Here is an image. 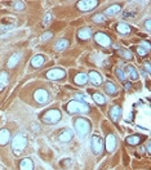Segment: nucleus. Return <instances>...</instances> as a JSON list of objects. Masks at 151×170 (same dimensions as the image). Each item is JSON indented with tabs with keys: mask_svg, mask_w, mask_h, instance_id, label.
<instances>
[{
	"mask_svg": "<svg viewBox=\"0 0 151 170\" xmlns=\"http://www.w3.org/2000/svg\"><path fill=\"white\" fill-rule=\"evenodd\" d=\"M90 128H92V124L89 120L85 117H78L74 121V129L76 131V134L80 139H85V137L89 134Z\"/></svg>",
	"mask_w": 151,
	"mask_h": 170,
	"instance_id": "obj_1",
	"label": "nucleus"
},
{
	"mask_svg": "<svg viewBox=\"0 0 151 170\" xmlns=\"http://www.w3.org/2000/svg\"><path fill=\"white\" fill-rule=\"evenodd\" d=\"M26 147H27V138L22 133L16 134L12 138V150L16 156H19L25 151Z\"/></svg>",
	"mask_w": 151,
	"mask_h": 170,
	"instance_id": "obj_2",
	"label": "nucleus"
},
{
	"mask_svg": "<svg viewBox=\"0 0 151 170\" xmlns=\"http://www.w3.org/2000/svg\"><path fill=\"white\" fill-rule=\"evenodd\" d=\"M66 112L68 115H75V113H88L89 112V106L84 102L80 101H70L66 105Z\"/></svg>",
	"mask_w": 151,
	"mask_h": 170,
	"instance_id": "obj_3",
	"label": "nucleus"
},
{
	"mask_svg": "<svg viewBox=\"0 0 151 170\" xmlns=\"http://www.w3.org/2000/svg\"><path fill=\"white\" fill-rule=\"evenodd\" d=\"M61 119H62V113H61L60 109H57V108L49 109V111H47V112L43 113V116H41L43 123H44V124H49V125L57 124Z\"/></svg>",
	"mask_w": 151,
	"mask_h": 170,
	"instance_id": "obj_4",
	"label": "nucleus"
},
{
	"mask_svg": "<svg viewBox=\"0 0 151 170\" xmlns=\"http://www.w3.org/2000/svg\"><path fill=\"white\" fill-rule=\"evenodd\" d=\"M65 76H66V71H65L63 68H52L45 74V78L48 80H52V81L61 80V79L65 78Z\"/></svg>",
	"mask_w": 151,
	"mask_h": 170,
	"instance_id": "obj_5",
	"label": "nucleus"
},
{
	"mask_svg": "<svg viewBox=\"0 0 151 170\" xmlns=\"http://www.w3.org/2000/svg\"><path fill=\"white\" fill-rule=\"evenodd\" d=\"M90 148L94 155H100L104 151V142L98 135H93L90 139Z\"/></svg>",
	"mask_w": 151,
	"mask_h": 170,
	"instance_id": "obj_6",
	"label": "nucleus"
},
{
	"mask_svg": "<svg viewBox=\"0 0 151 170\" xmlns=\"http://www.w3.org/2000/svg\"><path fill=\"white\" fill-rule=\"evenodd\" d=\"M94 40L102 48H109V47H111V43H112L111 37L107 34H105V32H97L94 35Z\"/></svg>",
	"mask_w": 151,
	"mask_h": 170,
	"instance_id": "obj_7",
	"label": "nucleus"
},
{
	"mask_svg": "<svg viewBox=\"0 0 151 170\" xmlns=\"http://www.w3.org/2000/svg\"><path fill=\"white\" fill-rule=\"evenodd\" d=\"M34 99L39 103V105H47L49 101V93L45 89H37L34 93Z\"/></svg>",
	"mask_w": 151,
	"mask_h": 170,
	"instance_id": "obj_8",
	"label": "nucleus"
},
{
	"mask_svg": "<svg viewBox=\"0 0 151 170\" xmlns=\"http://www.w3.org/2000/svg\"><path fill=\"white\" fill-rule=\"evenodd\" d=\"M97 5H98L97 0H82L78 3V9L82 12H89V10L94 9Z\"/></svg>",
	"mask_w": 151,
	"mask_h": 170,
	"instance_id": "obj_9",
	"label": "nucleus"
},
{
	"mask_svg": "<svg viewBox=\"0 0 151 170\" xmlns=\"http://www.w3.org/2000/svg\"><path fill=\"white\" fill-rule=\"evenodd\" d=\"M124 74H125V76L131 81H137L138 80V72H137V70L133 64H127L125 68H124Z\"/></svg>",
	"mask_w": 151,
	"mask_h": 170,
	"instance_id": "obj_10",
	"label": "nucleus"
},
{
	"mask_svg": "<svg viewBox=\"0 0 151 170\" xmlns=\"http://www.w3.org/2000/svg\"><path fill=\"white\" fill-rule=\"evenodd\" d=\"M74 138V131L71 129H63L60 134H58V141L62 143H67Z\"/></svg>",
	"mask_w": 151,
	"mask_h": 170,
	"instance_id": "obj_11",
	"label": "nucleus"
},
{
	"mask_svg": "<svg viewBox=\"0 0 151 170\" xmlns=\"http://www.w3.org/2000/svg\"><path fill=\"white\" fill-rule=\"evenodd\" d=\"M87 76H88V80L93 85H101L102 83H104V78H102V75L98 74L97 71H90Z\"/></svg>",
	"mask_w": 151,
	"mask_h": 170,
	"instance_id": "obj_12",
	"label": "nucleus"
},
{
	"mask_svg": "<svg viewBox=\"0 0 151 170\" xmlns=\"http://www.w3.org/2000/svg\"><path fill=\"white\" fill-rule=\"evenodd\" d=\"M116 144H118V142H116L115 135L114 134H107V137H106V150L109 152L115 151Z\"/></svg>",
	"mask_w": 151,
	"mask_h": 170,
	"instance_id": "obj_13",
	"label": "nucleus"
},
{
	"mask_svg": "<svg viewBox=\"0 0 151 170\" xmlns=\"http://www.w3.org/2000/svg\"><path fill=\"white\" fill-rule=\"evenodd\" d=\"M19 170H34V161L30 157H25L19 162Z\"/></svg>",
	"mask_w": 151,
	"mask_h": 170,
	"instance_id": "obj_14",
	"label": "nucleus"
},
{
	"mask_svg": "<svg viewBox=\"0 0 151 170\" xmlns=\"http://www.w3.org/2000/svg\"><path fill=\"white\" fill-rule=\"evenodd\" d=\"M116 31L121 35H129L132 32V29L128 23H125V22H119V23L116 25Z\"/></svg>",
	"mask_w": 151,
	"mask_h": 170,
	"instance_id": "obj_15",
	"label": "nucleus"
},
{
	"mask_svg": "<svg viewBox=\"0 0 151 170\" xmlns=\"http://www.w3.org/2000/svg\"><path fill=\"white\" fill-rule=\"evenodd\" d=\"M21 57H22V54L21 53H13L8 59V68H14L19 63Z\"/></svg>",
	"mask_w": 151,
	"mask_h": 170,
	"instance_id": "obj_16",
	"label": "nucleus"
},
{
	"mask_svg": "<svg viewBox=\"0 0 151 170\" xmlns=\"http://www.w3.org/2000/svg\"><path fill=\"white\" fill-rule=\"evenodd\" d=\"M92 36V29L90 27H83L78 31V37L80 40H88Z\"/></svg>",
	"mask_w": 151,
	"mask_h": 170,
	"instance_id": "obj_17",
	"label": "nucleus"
},
{
	"mask_svg": "<svg viewBox=\"0 0 151 170\" xmlns=\"http://www.w3.org/2000/svg\"><path fill=\"white\" fill-rule=\"evenodd\" d=\"M44 62H45V57L43 56V54H36V56L31 59V66L34 68H39L44 64Z\"/></svg>",
	"mask_w": 151,
	"mask_h": 170,
	"instance_id": "obj_18",
	"label": "nucleus"
},
{
	"mask_svg": "<svg viewBox=\"0 0 151 170\" xmlns=\"http://www.w3.org/2000/svg\"><path fill=\"white\" fill-rule=\"evenodd\" d=\"M10 138V131L8 129H2L0 130V146H5L9 143Z\"/></svg>",
	"mask_w": 151,
	"mask_h": 170,
	"instance_id": "obj_19",
	"label": "nucleus"
},
{
	"mask_svg": "<svg viewBox=\"0 0 151 170\" xmlns=\"http://www.w3.org/2000/svg\"><path fill=\"white\" fill-rule=\"evenodd\" d=\"M9 83V75L7 71H0V92L4 90V88Z\"/></svg>",
	"mask_w": 151,
	"mask_h": 170,
	"instance_id": "obj_20",
	"label": "nucleus"
},
{
	"mask_svg": "<svg viewBox=\"0 0 151 170\" xmlns=\"http://www.w3.org/2000/svg\"><path fill=\"white\" fill-rule=\"evenodd\" d=\"M74 83L76 85H79V86H83V85H85L88 83V76L85 74H83V72H80L74 78Z\"/></svg>",
	"mask_w": 151,
	"mask_h": 170,
	"instance_id": "obj_21",
	"label": "nucleus"
},
{
	"mask_svg": "<svg viewBox=\"0 0 151 170\" xmlns=\"http://www.w3.org/2000/svg\"><path fill=\"white\" fill-rule=\"evenodd\" d=\"M68 47H70V41L67 39H60L54 44V49L57 52H62L65 49H67Z\"/></svg>",
	"mask_w": 151,
	"mask_h": 170,
	"instance_id": "obj_22",
	"label": "nucleus"
},
{
	"mask_svg": "<svg viewBox=\"0 0 151 170\" xmlns=\"http://www.w3.org/2000/svg\"><path fill=\"white\" fill-rule=\"evenodd\" d=\"M120 10H121V5L120 4H112L111 7L105 9V14L106 16H115V14L119 13Z\"/></svg>",
	"mask_w": 151,
	"mask_h": 170,
	"instance_id": "obj_23",
	"label": "nucleus"
},
{
	"mask_svg": "<svg viewBox=\"0 0 151 170\" xmlns=\"http://www.w3.org/2000/svg\"><path fill=\"white\" fill-rule=\"evenodd\" d=\"M92 98H93V101L98 106H105L106 105V98H105L104 94H101L100 92H94L93 94H92Z\"/></svg>",
	"mask_w": 151,
	"mask_h": 170,
	"instance_id": "obj_24",
	"label": "nucleus"
},
{
	"mask_svg": "<svg viewBox=\"0 0 151 170\" xmlns=\"http://www.w3.org/2000/svg\"><path fill=\"white\" fill-rule=\"evenodd\" d=\"M120 116H121V107L120 106H114L110 109V117L112 119V121H118Z\"/></svg>",
	"mask_w": 151,
	"mask_h": 170,
	"instance_id": "obj_25",
	"label": "nucleus"
},
{
	"mask_svg": "<svg viewBox=\"0 0 151 170\" xmlns=\"http://www.w3.org/2000/svg\"><path fill=\"white\" fill-rule=\"evenodd\" d=\"M105 92L107 93L109 95H116L118 94V88L114 83H111V81H109V83H106L105 84Z\"/></svg>",
	"mask_w": 151,
	"mask_h": 170,
	"instance_id": "obj_26",
	"label": "nucleus"
},
{
	"mask_svg": "<svg viewBox=\"0 0 151 170\" xmlns=\"http://www.w3.org/2000/svg\"><path fill=\"white\" fill-rule=\"evenodd\" d=\"M141 141H142V138L139 135H129L127 138V143L129 146H137L141 143Z\"/></svg>",
	"mask_w": 151,
	"mask_h": 170,
	"instance_id": "obj_27",
	"label": "nucleus"
},
{
	"mask_svg": "<svg viewBox=\"0 0 151 170\" xmlns=\"http://www.w3.org/2000/svg\"><path fill=\"white\" fill-rule=\"evenodd\" d=\"M118 54H120L124 59H132L133 58V53L131 50H128V49H120V50H118Z\"/></svg>",
	"mask_w": 151,
	"mask_h": 170,
	"instance_id": "obj_28",
	"label": "nucleus"
},
{
	"mask_svg": "<svg viewBox=\"0 0 151 170\" xmlns=\"http://www.w3.org/2000/svg\"><path fill=\"white\" fill-rule=\"evenodd\" d=\"M92 21H93L94 23H104V22L106 21V16L101 14V13H98V14H94L93 17H92Z\"/></svg>",
	"mask_w": 151,
	"mask_h": 170,
	"instance_id": "obj_29",
	"label": "nucleus"
},
{
	"mask_svg": "<svg viewBox=\"0 0 151 170\" xmlns=\"http://www.w3.org/2000/svg\"><path fill=\"white\" fill-rule=\"evenodd\" d=\"M115 74H116V78L119 79V80L121 81V83H124V81L127 80V76H125V74H124V70H121V68H116Z\"/></svg>",
	"mask_w": 151,
	"mask_h": 170,
	"instance_id": "obj_30",
	"label": "nucleus"
},
{
	"mask_svg": "<svg viewBox=\"0 0 151 170\" xmlns=\"http://www.w3.org/2000/svg\"><path fill=\"white\" fill-rule=\"evenodd\" d=\"M12 7L17 10H22V9H25V3L23 2H13Z\"/></svg>",
	"mask_w": 151,
	"mask_h": 170,
	"instance_id": "obj_31",
	"label": "nucleus"
},
{
	"mask_svg": "<svg viewBox=\"0 0 151 170\" xmlns=\"http://www.w3.org/2000/svg\"><path fill=\"white\" fill-rule=\"evenodd\" d=\"M75 101H80V102H84L85 103V101H87V97H85L83 93H75Z\"/></svg>",
	"mask_w": 151,
	"mask_h": 170,
	"instance_id": "obj_32",
	"label": "nucleus"
},
{
	"mask_svg": "<svg viewBox=\"0 0 151 170\" xmlns=\"http://www.w3.org/2000/svg\"><path fill=\"white\" fill-rule=\"evenodd\" d=\"M136 49H137V53H138L141 57H145V56H146V54H147V52H149V50H146V49H145L143 47H141V45H139V47H137Z\"/></svg>",
	"mask_w": 151,
	"mask_h": 170,
	"instance_id": "obj_33",
	"label": "nucleus"
},
{
	"mask_svg": "<svg viewBox=\"0 0 151 170\" xmlns=\"http://www.w3.org/2000/svg\"><path fill=\"white\" fill-rule=\"evenodd\" d=\"M53 36V34L51 31H47V32H44V34H43V36H41V40L43 41H47V40H49L51 37Z\"/></svg>",
	"mask_w": 151,
	"mask_h": 170,
	"instance_id": "obj_34",
	"label": "nucleus"
},
{
	"mask_svg": "<svg viewBox=\"0 0 151 170\" xmlns=\"http://www.w3.org/2000/svg\"><path fill=\"white\" fill-rule=\"evenodd\" d=\"M51 21H52V14L51 13H47L45 14V18H44V26H47Z\"/></svg>",
	"mask_w": 151,
	"mask_h": 170,
	"instance_id": "obj_35",
	"label": "nucleus"
},
{
	"mask_svg": "<svg viewBox=\"0 0 151 170\" xmlns=\"http://www.w3.org/2000/svg\"><path fill=\"white\" fill-rule=\"evenodd\" d=\"M143 70L146 71L147 74H150V71H151V68H150V62H145V64H143Z\"/></svg>",
	"mask_w": 151,
	"mask_h": 170,
	"instance_id": "obj_36",
	"label": "nucleus"
},
{
	"mask_svg": "<svg viewBox=\"0 0 151 170\" xmlns=\"http://www.w3.org/2000/svg\"><path fill=\"white\" fill-rule=\"evenodd\" d=\"M133 12L131 13V12H124V14H123V18H129V17H133Z\"/></svg>",
	"mask_w": 151,
	"mask_h": 170,
	"instance_id": "obj_37",
	"label": "nucleus"
},
{
	"mask_svg": "<svg viewBox=\"0 0 151 170\" xmlns=\"http://www.w3.org/2000/svg\"><path fill=\"white\" fill-rule=\"evenodd\" d=\"M141 47H143L146 50H149V49H150V43L149 41H142V45Z\"/></svg>",
	"mask_w": 151,
	"mask_h": 170,
	"instance_id": "obj_38",
	"label": "nucleus"
},
{
	"mask_svg": "<svg viewBox=\"0 0 151 170\" xmlns=\"http://www.w3.org/2000/svg\"><path fill=\"white\" fill-rule=\"evenodd\" d=\"M145 27H146L147 31H150V29H151V27H150V18H147L146 21H145Z\"/></svg>",
	"mask_w": 151,
	"mask_h": 170,
	"instance_id": "obj_39",
	"label": "nucleus"
},
{
	"mask_svg": "<svg viewBox=\"0 0 151 170\" xmlns=\"http://www.w3.org/2000/svg\"><path fill=\"white\" fill-rule=\"evenodd\" d=\"M146 151H147V153H150V152H151V150H150V141H147V142H146Z\"/></svg>",
	"mask_w": 151,
	"mask_h": 170,
	"instance_id": "obj_40",
	"label": "nucleus"
},
{
	"mask_svg": "<svg viewBox=\"0 0 151 170\" xmlns=\"http://www.w3.org/2000/svg\"><path fill=\"white\" fill-rule=\"evenodd\" d=\"M124 88H125V90H129V88H131V84H125V85H124Z\"/></svg>",
	"mask_w": 151,
	"mask_h": 170,
	"instance_id": "obj_41",
	"label": "nucleus"
}]
</instances>
